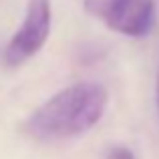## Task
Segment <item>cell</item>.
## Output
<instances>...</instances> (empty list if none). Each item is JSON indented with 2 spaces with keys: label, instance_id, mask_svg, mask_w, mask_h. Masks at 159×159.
I'll use <instances>...</instances> for the list:
<instances>
[{
  "label": "cell",
  "instance_id": "obj_1",
  "mask_svg": "<svg viewBox=\"0 0 159 159\" xmlns=\"http://www.w3.org/2000/svg\"><path fill=\"white\" fill-rule=\"evenodd\" d=\"M107 103L109 93L103 85L75 83L40 103L24 119L22 131L36 141H62L83 135L101 121Z\"/></svg>",
  "mask_w": 159,
  "mask_h": 159
},
{
  "label": "cell",
  "instance_id": "obj_2",
  "mask_svg": "<svg viewBox=\"0 0 159 159\" xmlns=\"http://www.w3.org/2000/svg\"><path fill=\"white\" fill-rule=\"evenodd\" d=\"M52 24L51 0H28L24 20L4 47L2 61L6 66H18L32 58L48 40Z\"/></svg>",
  "mask_w": 159,
  "mask_h": 159
},
{
  "label": "cell",
  "instance_id": "obj_3",
  "mask_svg": "<svg viewBox=\"0 0 159 159\" xmlns=\"http://www.w3.org/2000/svg\"><path fill=\"white\" fill-rule=\"evenodd\" d=\"M101 18L111 30L131 39H141L153 30L155 2L153 0H111Z\"/></svg>",
  "mask_w": 159,
  "mask_h": 159
},
{
  "label": "cell",
  "instance_id": "obj_4",
  "mask_svg": "<svg viewBox=\"0 0 159 159\" xmlns=\"http://www.w3.org/2000/svg\"><path fill=\"white\" fill-rule=\"evenodd\" d=\"M105 159H135V153L129 147H123V145H117V147H111L107 151Z\"/></svg>",
  "mask_w": 159,
  "mask_h": 159
},
{
  "label": "cell",
  "instance_id": "obj_5",
  "mask_svg": "<svg viewBox=\"0 0 159 159\" xmlns=\"http://www.w3.org/2000/svg\"><path fill=\"white\" fill-rule=\"evenodd\" d=\"M109 2H111V0H85V6L91 14L103 16V12H105V8L109 6Z\"/></svg>",
  "mask_w": 159,
  "mask_h": 159
},
{
  "label": "cell",
  "instance_id": "obj_6",
  "mask_svg": "<svg viewBox=\"0 0 159 159\" xmlns=\"http://www.w3.org/2000/svg\"><path fill=\"white\" fill-rule=\"evenodd\" d=\"M155 101H157V111H159V70H157V83H155Z\"/></svg>",
  "mask_w": 159,
  "mask_h": 159
}]
</instances>
